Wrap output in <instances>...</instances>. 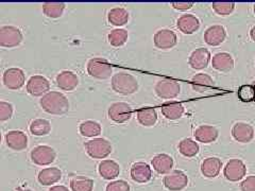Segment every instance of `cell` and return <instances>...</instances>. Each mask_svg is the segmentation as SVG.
Returning a JSON list of instances; mask_svg holds the SVG:
<instances>
[{
    "mask_svg": "<svg viewBox=\"0 0 255 191\" xmlns=\"http://www.w3.org/2000/svg\"><path fill=\"white\" fill-rule=\"evenodd\" d=\"M42 108L48 114L63 115L69 110V101L62 93L49 92L39 101Z\"/></svg>",
    "mask_w": 255,
    "mask_h": 191,
    "instance_id": "6da1fadb",
    "label": "cell"
},
{
    "mask_svg": "<svg viewBox=\"0 0 255 191\" xmlns=\"http://www.w3.org/2000/svg\"><path fill=\"white\" fill-rule=\"evenodd\" d=\"M112 89L124 96L132 95L138 90V82L132 75L118 73L112 78Z\"/></svg>",
    "mask_w": 255,
    "mask_h": 191,
    "instance_id": "7a4b0ae2",
    "label": "cell"
},
{
    "mask_svg": "<svg viewBox=\"0 0 255 191\" xmlns=\"http://www.w3.org/2000/svg\"><path fill=\"white\" fill-rule=\"evenodd\" d=\"M85 150L92 158L103 159L112 153V145L105 138H94L85 142Z\"/></svg>",
    "mask_w": 255,
    "mask_h": 191,
    "instance_id": "3957f363",
    "label": "cell"
},
{
    "mask_svg": "<svg viewBox=\"0 0 255 191\" xmlns=\"http://www.w3.org/2000/svg\"><path fill=\"white\" fill-rule=\"evenodd\" d=\"M87 73L93 78L106 80L109 79L113 73V67L106 59L94 58L87 63Z\"/></svg>",
    "mask_w": 255,
    "mask_h": 191,
    "instance_id": "277c9868",
    "label": "cell"
},
{
    "mask_svg": "<svg viewBox=\"0 0 255 191\" xmlns=\"http://www.w3.org/2000/svg\"><path fill=\"white\" fill-rule=\"evenodd\" d=\"M180 91V83L170 78L159 80L155 85V93L161 99H173L178 97Z\"/></svg>",
    "mask_w": 255,
    "mask_h": 191,
    "instance_id": "5b68a950",
    "label": "cell"
},
{
    "mask_svg": "<svg viewBox=\"0 0 255 191\" xmlns=\"http://www.w3.org/2000/svg\"><path fill=\"white\" fill-rule=\"evenodd\" d=\"M23 39L21 31L13 26H3L0 28V46L4 48H14L21 44Z\"/></svg>",
    "mask_w": 255,
    "mask_h": 191,
    "instance_id": "8992f818",
    "label": "cell"
},
{
    "mask_svg": "<svg viewBox=\"0 0 255 191\" xmlns=\"http://www.w3.org/2000/svg\"><path fill=\"white\" fill-rule=\"evenodd\" d=\"M57 153L49 146H37L31 151V159L37 166H47L55 161Z\"/></svg>",
    "mask_w": 255,
    "mask_h": 191,
    "instance_id": "52a82bcc",
    "label": "cell"
},
{
    "mask_svg": "<svg viewBox=\"0 0 255 191\" xmlns=\"http://www.w3.org/2000/svg\"><path fill=\"white\" fill-rule=\"evenodd\" d=\"M247 167L242 159L234 158L227 163L223 174L225 178L230 182H238L246 177Z\"/></svg>",
    "mask_w": 255,
    "mask_h": 191,
    "instance_id": "ba28073f",
    "label": "cell"
},
{
    "mask_svg": "<svg viewBox=\"0 0 255 191\" xmlns=\"http://www.w3.org/2000/svg\"><path fill=\"white\" fill-rule=\"evenodd\" d=\"M108 114L111 120H113L117 123H124L129 121L131 119L132 108L128 103L116 102L109 107Z\"/></svg>",
    "mask_w": 255,
    "mask_h": 191,
    "instance_id": "9c48e42d",
    "label": "cell"
},
{
    "mask_svg": "<svg viewBox=\"0 0 255 191\" xmlns=\"http://www.w3.org/2000/svg\"><path fill=\"white\" fill-rule=\"evenodd\" d=\"M187 185V175L181 170H173L164 178V186L170 191H181Z\"/></svg>",
    "mask_w": 255,
    "mask_h": 191,
    "instance_id": "30bf717a",
    "label": "cell"
},
{
    "mask_svg": "<svg viewBox=\"0 0 255 191\" xmlns=\"http://www.w3.org/2000/svg\"><path fill=\"white\" fill-rule=\"evenodd\" d=\"M3 84L9 90H19L25 84V73L19 68H9L3 74Z\"/></svg>",
    "mask_w": 255,
    "mask_h": 191,
    "instance_id": "8fae6325",
    "label": "cell"
},
{
    "mask_svg": "<svg viewBox=\"0 0 255 191\" xmlns=\"http://www.w3.org/2000/svg\"><path fill=\"white\" fill-rule=\"evenodd\" d=\"M153 42L156 48L158 49H170L174 47L178 43L177 34L172 30L169 29H162L158 30L153 36Z\"/></svg>",
    "mask_w": 255,
    "mask_h": 191,
    "instance_id": "7c38bea8",
    "label": "cell"
},
{
    "mask_svg": "<svg viewBox=\"0 0 255 191\" xmlns=\"http://www.w3.org/2000/svg\"><path fill=\"white\" fill-rule=\"evenodd\" d=\"M50 90V83L43 76H33L27 83V92L33 97H41L48 94Z\"/></svg>",
    "mask_w": 255,
    "mask_h": 191,
    "instance_id": "4fadbf2b",
    "label": "cell"
},
{
    "mask_svg": "<svg viewBox=\"0 0 255 191\" xmlns=\"http://www.w3.org/2000/svg\"><path fill=\"white\" fill-rule=\"evenodd\" d=\"M211 61V53L205 48H198L195 51L191 52L188 63L189 66L194 69H204L209 66Z\"/></svg>",
    "mask_w": 255,
    "mask_h": 191,
    "instance_id": "5bb4252c",
    "label": "cell"
},
{
    "mask_svg": "<svg viewBox=\"0 0 255 191\" xmlns=\"http://www.w3.org/2000/svg\"><path fill=\"white\" fill-rule=\"evenodd\" d=\"M6 146L14 151H22L28 147L27 135L21 131H10L5 135Z\"/></svg>",
    "mask_w": 255,
    "mask_h": 191,
    "instance_id": "9a60e30c",
    "label": "cell"
},
{
    "mask_svg": "<svg viewBox=\"0 0 255 191\" xmlns=\"http://www.w3.org/2000/svg\"><path fill=\"white\" fill-rule=\"evenodd\" d=\"M227 37V31L222 26L216 25L207 28L204 32V41L210 46H219L221 45Z\"/></svg>",
    "mask_w": 255,
    "mask_h": 191,
    "instance_id": "2e32d148",
    "label": "cell"
},
{
    "mask_svg": "<svg viewBox=\"0 0 255 191\" xmlns=\"http://www.w3.org/2000/svg\"><path fill=\"white\" fill-rule=\"evenodd\" d=\"M232 136L238 142H250L254 137L253 126L245 122H237L232 127Z\"/></svg>",
    "mask_w": 255,
    "mask_h": 191,
    "instance_id": "e0dca14e",
    "label": "cell"
},
{
    "mask_svg": "<svg viewBox=\"0 0 255 191\" xmlns=\"http://www.w3.org/2000/svg\"><path fill=\"white\" fill-rule=\"evenodd\" d=\"M178 29L184 34H193L200 28V21L193 14H184L177 20Z\"/></svg>",
    "mask_w": 255,
    "mask_h": 191,
    "instance_id": "ac0fdd59",
    "label": "cell"
},
{
    "mask_svg": "<svg viewBox=\"0 0 255 191\" xmlns=\"http://www.w3.org/2000/svg\"><path fill=\"white\" fill-rule=\"evenodd\" d=\"M152 177V170H151L150 166L146 163H135L131 167V178L134 182L136 183H147L151 180Z\"/></svg>",
    "mask_w": 255,
    "mask_h": 191,
    "instance_id": "d6986e66",
    "label": "cell"
},
{
    "mask_svg": "<svg viewBox=\"0 0 255 191\" xmlns=\"http://www.w3.org/2000/svg\"><path fill=\"white\" fill-rule=\"evenodd\" d=\"M57 85L63 91L71 92L79 85V78L73 71L64 70L57 76Z\"/></svg>",
    "mask_w": 255,
    "mask_h": 191,
    "instance_id": "ffe728a7",
    "label": "cell"
},
{
    "mask_svg": "<svg viewBox=\"0 0 255 191\" xmlns=\"http://www.w3.org/2000/svg\"><path fill=\"white\" fill-rule=\"evenodd\" d=\"M213 67L222 73H229L234 68V60L232 55L227 52H219L213 57L212 60Z\"/></svg>",
    "mask_w": 255,
    "mask_h": 191,
    "instance_id": "44dd1931",
    "label": "cell"
},
{
    "mask_svg": "<svg viewBox=\"0 0 255 191\" xmlns=\"http://www.w3.org/2000/svg\"><path fill=\"white\" fill-rule=\"evenodd\" d=\"M62 179V171L57 168V167H52V168H46L39 171L37 175V181L43 186H51L55 183H58Z\"/></svg>",
    "mask_w": 255,
    "mask_h": 191,
    "instance_id": "7402d4cb",
    "label": "cell"
},
{
    "mask_svg": "<svg viewBox=\"0 0 255 191\" xmlns=\"http://www.w3.org/2000/svg\"><path fill=\"white\" fill-rule=\"evenodd\" d=\"M191 87L197 93L210 92L215 87L214 80L206 74H198L191 79Z\"/></svg>",
    "mask_w": 255,
    "mask_h": 191,
    "instance_id": "603a6c76",
    "label": "cell"
},
{
    "mask_svg": "<svg viewBox=\"0 0 255 191\" xmlns=\"http://www.w3.org/2000/svg\"><path fill=\"white\" fill-rule=\"evenodd\" d=\"M218 130L213 125H200L195 130L196 140L203 143H211L218 138Z\"/></svg>",
    "mask_w": 255,
    "mask_h": 191,
    "instance_id": "cb8c5ba5",
    "label": "cell"
},
{
    "mask_svg": "<svg viewBox=\"0 0 255 191\" xmlns=\"http://www.w3.org/2000/svg\"><path fill=\"white\" fill-rule=\"evenodd\" d=\"M222 168V162L217 157H207L201 165V172L205 178L214 179L218 177Z\"/></svg>",
    "mask_w": 255,
    "mask_h": 191,
    "instance_id": "d4e9b609",
    "label": "cell"
},
{
    "mask_svg": "<svg viewBox=\"0 0 255 191\" xmlns=\"http://www.w3.org/2000/svg\"><path fill=\"white\" fill-rule=\"evenodd\" d=\"M151 164L158 174H168L173 167V159L168 154H157L152 158Z\"/></svg>",
    "mask_w": 255,
    "mask_h": 191,
    "instance_id": "484cf974",
    "label": "cell"
},
{
    "mask_svg": "<svg viewBox=\"0 0 255 191\" xmlns=\"http://www.w3.org/2000/svg\"><path fill=\"white\" fill-rule=\"evenodd\" d=\"M98 171L103 179L111 181L118 177L119 173H121V167L116 162L107 159V161H102L99 164Z\"/></svg>",
    "mask_w": 255,
    "mask_h": 191,
    "instance_id": "4316f807",
    "label": "cell"
},
{
    "mask_svg": "<svg viewBox=\"0 0 255 191\" xmlns=\"http://www.w3.org/2000/svg\"><path fill=\"white\" fill-rule=\"evenodd\" d=\"M162 114L169 120H177L184 114V107L180 102H168L162 105Z\"/></svg>",
    "mask_w": 255,
    "mask_h": 191,
    "instance_id": "83f0119b",
    "label": "cell"
},
{
    "mask_svg": "<svg viewBox=\"0 0 255 191\" xmlns=\"http://www.w3.org/2000/svg\"><path fill=\"white\" fill-rule=\"evenodd\" d=\"M129 12L124 9V7H114V9H112L108 14V19L111 25L117 27L126 25V23L129 21Z\"/></svg>",
    "mask_w": 255,
    "mask_h": 191,
    "instance_id": "f1b7e54d",
    "label": "cell"
},
{
    "mask_svg": "<svg viewBox=\"0 0 255 191\" xmlns=\"http://www.w3.org/2000/svg\"><path fill=\"white\" fill-rule=\"evenodd\" d=\"M136 117L138 122L143 126H152L157 121V114L154 108H140L137 110Z\"/></svg>",
    "mask_w": 255,
    "mask_h": 191,
    "instance_id": "f546056e",
    "label": "cell"
},
{
    "mask_svg": "<svg viewBox=\"0 0 255 191\" xmlns=\"http://www.w3.org/2000/svg\"><path fill=\"white\" fill-rule=\"evenodd\" d=\"M79 131L84 137H96L101 134V125L94 120L83 121L79 126Z\"/></svg>",
    "mask_w": 255,
    "mask_h": 191,
    "instance_id": "4dcf8cb0",
    "label": "cell"
},
{
    "mask_svg": "<svg viewBox=\"0 0 255 191\" xmlns=\"http://www.w3.org/2000/svg\"><path fill=\"white\" fill-rule=\"evenodd\" d=\"M50 131L51 124L46 119H34L30 124V132L35 136H46Z\"/></svg>",
    "mask_w": 255,
    "mask_h": 191,
    "instance_id": "1f68e13d",
    "label": "cell"
},
{
    "mask_svg": "<svg viewBox=\"0 0 255 191\" xmlns=\"http://www.w3.org/2000/svg\"><path fill=\"white\" fill-rule=\"evenodd\" d=\"M199 150H200V148H199L198 143L190 138L183 139L179 143L180 153L185 157L196 156L199 153Z\"/></svg>",
    "mask_w": 255,
    "mask_h": 191,
    "instance_id": "d6a6232c",
    "label": "cell"
},
{
    "mask_svg": "<svg viewBox=\"0 0 255 191\" xmlns=\"http://www.w3.org/2000/svg\"><path fill=\"white\" fill-rule=\"evenodd\" d=\"M70 188L73 191H93L94 181L85 177H75L70 181Z\"/></svg>",
    "mask_w": 255,
    "mask_h": 191,
    "instance_id": "836d02e7",
    "label": "cell"
},
{
    "mask_svg": "<svg viewBox=\"0 0 255 191\" xmlns=\"http://www.w3.org/2000/svg\"><path fill=\"white\" fill-rule=\"evenodd\" d=\"M65 10V3L46 2L43 4V12L49 18H59Z\"/></svg>",
    "mask_w": 255,
    "mask_h": 191,
    "instance_id": "e575fe53",
    "label": "cell"
},
{
    "mask_svg": "<svg viewBox=\"0 0 255 191\" xmlns=\"http://www.w3.org/2000/svg\"><path fill=\"white\" fill-rule=\"evenodd\" d=\"M109 43L114 47H122L128 41V31L125 29H114L108 35Z\"/></svg>",
    "mask_w": 255,
    "mask_h": 191,
    "instance_id": "d590c367",
    "label": "cell"
},
{
    "mask_svg": "<svg viewBox=\"0 0 255 191\" xmlns=\"http://www.w3.org/2000/svg\"><path fill=\"white\" fill-rule=\"evenodd\" d=\"M238 99L244 103L255 102V86L252 84H245L237 91Z\"/></svg>",
    "mask_w": 255,
    "mask_h": 191,
    "instance_id": "8d00e7d4",
    "label": "cell"
},
{
    "mask_svg": "<svg viewBox=\"0 0 255 191\" xmlns=\"http://www.w3.org/2000/svg\"><path fill=\"white\" fill-rule=\"evenodd\" d=\"M235 9L234 2H214L213 10L220 16L230 15Z\"/></svg>",
    "mask_w": 255,
    "mask_h": 191,
    "instance_id": "74e56055",
    "label": "cell"
},
{
    "mask_svg": "<svg viewBox=\"0 0 255 191\" xmlns=\"http://www.w3.org/2000/svg\"><path fill=\"white\" fill-rule=\"evenodd\" d=\"M13 115V105L9 102H0V120L5 121Z\"/></svg>",
    "mask_w": 255,
    "mask_h": 191,
    "instance_id": "f35d334b",
    "label": "cell"
},
{
    "mask_svg": "<svg viewBox=\"0 0 255 191\" xmlns=\"http://www.w3.org/2000/svg\"><path fill=\"white\" fill-rule=\"evenodd\" d=\"M106 191H130V185L123 180L114 181L107 186Z\"/></svg>",
    "mask_w": 255,
    "mask_h": 191,
    "instance_id": "ab89813d",
    "label": "cell"
},
{
    "mask_svg": "<svg viewBox=\"0 0 255 191\" xmlns=\"http://www.w3.org/2000/svg\"><path fill=\"white\" fill-rule=\"evenodd\" d=\"M242 191H255V175L247 178L241 184Z\"/></svg>",
    "mask_w": 255,
    "mask_h": 191,
    "instance_id": "60d3db41",
    "label": "cell"
},
{
    "mask_svg": "<svg viewBox=\"0 0 255 191\" xmlns=\"http://www.w3.org/2000/svg\"><path fill=\"white\" fill-rule=\"evenodd\" d=\"M171 5L175 10L185 11V10H189L190 7L194 5V3L193 2H172Z\"/></svg>",
    "mask_w": 255,
    "mask_h": 191,
    "instance_id": "b9f144b4",
    "label": "cell"
},
{
    "mask_svg": "<svg viewBox=\"0 0 255 191\" xmlns=\"http://www.w3.org/2000/svg\"><path fill=\"white\" fill-rule=\"evenodd\" d=\"M48 191H69L67 187L65 186H62V185H57V186H53L51 187Z\"/></svg>",
    "mask_w": 255,
    "mask_h": 191,
    "instance_id": "7bdbcfd3",
    "label": "cell"
},
{
    "mask_svg": "<svg viewBox=\"0 0 255 191\" xmlns=\"http://www.w3.org/2000/svg\"><path fill=\"white\" fill-rule=\"evenodd\" d=\"M250 36L252 38V41L255 42V26L252 27V29L250 30Z\"/></svg>",
    "mask_w": 255,
    "mask_h": 191,
    "instance_id": "ee69618b",
    "label": "cell"
},
{
    "mask_svg": "<svg viewBox=\"0 0 255 191\" xmlns=\"http://www.w3.org/2000/svg\"><path fill=\"white\" fill-rule=\"evenodd\" d=\"M17 191H33V190L28 189V188H18V189H17Z\"/></svg>",
    "mask_w": 255,
    "mask_h": 191,
    "instance_id": "f6af8a7d",
    "label": "cell"
},
{
    "mask_svg": "<svg viewBox=\"0 0 255 191\" xmlns=\"http://www.w3.org/2000/svg\"><path fill=\"white\" fill-rule=\"evenodd\" d=\"M252 85H254V86H255V80H254V81L252 82Z\"/></svg>",
    "mask_w": 255,
    "mask_h": 191,
    "instance_id": "bcb514c9",
    "label": "cell"
},
{
    "mask_svg": "<svg viewBox=\"0 0 255 191\" xmlns=\"http://www.w3.org/2000/svg\"><path fill=\"white\" fill-rule=\"evenodd\" d=\"M254 13H255V4H254Z\"/></svg>",
    "mask_w": 255,
    "mask_h": 191,
    "instance_id": "7dc6e473",
    "label": "cell"
}]
</instances>
